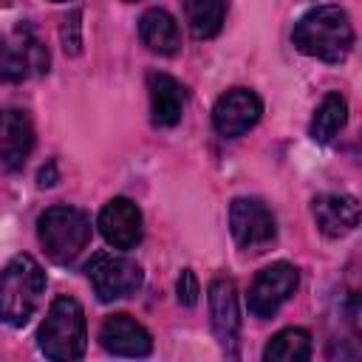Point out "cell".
Here are the masks:
<instances>
[{
  "instance_id": "3957f363",
  "label": "cell",
  "mask_w": 362,
  "mask_h": 362,
  "mask_svg": "<svg viewBox=\"0 0 362 362\" xmlns=\"http://www.w3.org/2000/svg\"><path fill=\"white\" fill-rule=\"evenodd\" d=\"M85 311L79 300L62 294L51 303L40 331H37V345L48 359L68 362L79 359L85 354Z\"/></svg>"
},
{
  "instance_id": "ba28073f",
  "label": "cell",
  "mask_w": 362,
  "mask_h": 362,
  "mask_svg": "<svg viewBox=\"0 0 362 362\" xmlns=\"http://www.w3.org/2000/svg\"><path fill=\"white\" fill-rule=\"evenodd\" d=\"M300 283V274L291 263L280 260L266 266L263 272H257V277L249 286V311L257 320H269L280 311V305L294 294Z\"/></svg>"
},
{
  "instance_id": "603a6c76",
  "label": "cell",
  "mask_w": 362,
  "mask_h": 362,
  "mask_svg": "<svg viewBox=\"0 0 362 362\" xmlns=\"http://www.w3.org/2000/svg\"><path fill=\"white\" fill-rule=\"evenodd\" d=\"M127 3H136V0H127Z\"/></svg>"
},
{
  "instance_id": "5b68a950",
  "label": "cell",
  "mask_w": 362,
  "mask_h": 362,
  "mask_svg": "<svg viewBox=\"0 0 362 362\" xmlns=\"http://www.w3.org/2000/svg\"><path fill=\"white\" fill-rule=\"evenodd\" d=\"M85 274L102 303H113L122 297H130L141 288L144 272L141 266L127 257V255H113V252H99L88 260Z\"/></svg>"
},
{
  "instance_id": "8992f818",
  "label": "cell",
  "mask_w": 362,
  "mask_h": 362,
  "mask_svg": "<svg viewBox=\"0 0 362 362\" xmlns=\"http://www.w3.org/2000/svg\"><path fill=\"white\" fill-rule=\"evenodd\" d=\"M48 62V48L37 40L28 25L20 23L17 28L0 37V79L20 82L31 74H45Z\"/></svg>"
},
{
  "instance_id": "e0dca14e",
  "label": "cell",
  "mask_w": 362,
  "mask_h": 362,
  "mask_svg": "<svg viewBox=\"0 0 362 362\" xmlns=\"http://www.w3.org/2000/svg\"><path fill=\"white\" fill-rule=\"evenodd\" d=\"M348 122V102L339 96V93H325L322 102L317 105L314 116H311V124H308V133L314 141L320 144H328L339 136V130L345 127Z\"/></svg>"
},
{
  "instance_id": "44dd1931",
  "label": "cell",
  "mask_w": 362,
  "mask_h": 362,
  "mask_svg": "<svg viewBox=\"0 0 362 362\" xmlns=\"http://www.w3.org/2000/svg\"><path fill=\"white\" fill-rule=\"evenodd\" d=\"M175 291H178V303H181V305H195V303H198L201 286H198V277H195L192 269H184V272L178 274Z\"/></svg>"
},
{
  "instance_id": "8fae6325",
  "label": "cell",
  "mask_w": 362,
  "mask_h": 362,
  "mask_svg": "<svg viewBox=\"0 0 362 362\" xmlns=\"http://www.w3.org/2000/svg\"><path fill=\"white\" fill-rule=\"evenodd\" d=\"M99 232L113 249H133L144 235L141 209L130 198H110L99 212Z\"/></svg>"
},
{
  "instance_id": "d6986e66",
  "label": "cell",
  "mask_w": 362,
  "mask_h": 362,
  "mask_svg": "<svg viewBox=\"0 0 362 362\" xmlns=\"http://www.w3.org/2000/svg\"><path fill=\"white\" fill-rule=\"evenodd\" d=\"M311 356V334L305 328H283L263 351L266 362H303Z\"/></svg>"
},
{
  "instance_id": "30bf717a",
  "label": "cell",
  "mask_w": 362,
  "mask_h": 362,
  "mask_svg": "<svg viewBox=\"0 0 362 362\" xmlns=\"http://www.w3.org/2000/svg\"><path fill=\"white\" fill-rule=\"evenodd\" d=\"M209 317L212 331L221 348L229 356H238V334H240V308H238V288L229 277H215L209 283Z\"/></svg>"
},
{
  "instance_id": "9c48e42d",
  "label": "cell",
  "mask_w": 362,
  "mask_h": 362,
  "mask_svg": "<svg viewBox=\"0 0 362 362\" xmlns=\"http://www.w3.org/2000/svg\"><path fill=\"white\" fill-rule=\"evenodd\" d=\"M260 113H263V102L255 90L232 88L223 96H218L212 107V124L223 139H238L260 122Z\"/></svg>"
},
{
  "instance_id": "6da1fadb",
  "label": "cell",
  "mask_w": 362,
  "mask_h": 362,
  "mask_svg": "<svg viewBox=\"0 0 362 362\" xmlns=\"http://www.w3.org/2000/svg\"><path fill=\"white\" fill-rule=\"evenodd\" d=\"M294 45L322 62H342L354 48V25L345 8L317 6L303 14L291 31Z\"/></svg>"
},
{
  "instance_id": "277c9868",
  "label": "cell",
  "mask_w": 362,
  "mask_h": 362,
  "mask_svg": "<svg viewBox=\"0 0 362 362\" xmlns=\"http://www.w3.org/2000/svg\"><path fill=\"white\" fill-rule=\"evenodd\" d=\"M37 238L54 263H74L90 243V221L76 206H48L37 221Z\"/></svg>"
},
{
  "instance_id": "7a4b0ae2",
  "label": "cell",
  "mask_w": 362,
  "mask_h": 362,
  "mask_svg": "<svg viewBox=\"0 0 362 362\" xmlns=\"http://www.w3.org/2000/svg\"><path fill=\"white\" fill-rule=\"evenodd\" d=\"M45 294V272L31 255L11 257L0 272V320L6 325H25Z\"/></svg>"
},
{
  "instance_id": "9a60e30c",
  "label": "cell",
  "mask_w": 362,
  "mask_h": 362,
  "mask_svg": "<svg viewBox=\"0 0 362 362\" xmlns=\"http://www.w3.org/2000/svg\"><path fill=\"white\" fill-rule=\"evenodd\" d=\"M147 93H150V119L158 127H173L181 122L187 93L178 79L170 74H147Z\"/></svg>"
},
{
  "instance_id": "52a82bcc",
  "label": "cell",
  "mask_w": 362,
  "mask_h": 362,
  "mask_svg": "<svg viewBox=\"0 0 362 362\" xmlns=\"http://www.w3.org/2000/svg\"><path fill=\"white\" fill-rule=\"evenodd\" d=\"M229 229L243 252H266L277 238L274 215L257 198H235L229 204Z\"/></svg>"
},
{
  "instance_id": "ffe728a7",
  "label": "cell",
  "mask_w": 362,
  "mask_h": 362,
  "mask_svg": "<svg viewBox=\"0 0 362 362\" xmlns=\"http://www.w3.org/2000/svg\"><path fill=\"white\" fill-rule=\"evenodd\" d=\"M82 23H79V11H71L65 20H62V28H59V37H62V48L68 54H79L82 48Z\"/></svg>"
},
{
  "instance_id": "4fadbf2b",
  "label": "cell",
  "mask_w": 362,
  "mask_h": 362,
  "mask_svg": "<svg viewBox=\"0 0 362 362\" xmlns=\"http://www.w3.org/2000/svg\"><path fill=\"white\" fill-rule=\"evenodd\" d=\"M99 339L105 351L116 356H147L153 351V339L147 328L127 314H110L99 328Z\"/></svg>"
},
{
  "instance_id": "5bb4252c",
  "label": "cell",
  "mask_w": 362,
  "mask_h": 362,
  "mask_svg": "<svg viewBox=\"0 0 362 362\" xmlns=\"http://www.w3.org/2000/svg\"><path fill=\"white\" fill-rule=\"evenodd\" d=\"M311 212L320 232L328 238H345L359 226V201L354 195H320Z\"/></svg>"
},
{
  "instance_id": "2e32d148",
  "label": "cell",
  "mask_w": 362,
  "mask_h": 362,
  "mask_svg": "<svg viewBox=\"0 0 362 362\" xmlns=\"http://www.w3.org/2000/svg\"><path fill=\"white\" fill-rule=\"evenodd\" d=\"M139 37H141V42H144L153 54H158V57H173V54H178V48H181L178 23H175V17H173L170 11H164V8H150V11L141 14V20H139Z\"/></svg>"
},
{
  "instance_id": "ac0fdd59",
  "label": "cell",
  "mask_w": 362,
  "mask_h": 362,
  "mask_svg": "<svg viewBox=\"0 0 362 362\" xmlns=\"http://www.w3.org/2000/svg\"><path fill=\"white\" fill-rule=\"evenodd\" d=\"M187 28L195 40H209L221 31L226 17V0H181Z\"/></svg>"
},
{
  "instance_id": "7c38bea8",
  "label": "cell",
  "mask_w": 362,
  "mask_h": 362,
  "mask_svg": "<svg viewBox=\"0 0 362 362\" xmlns=\"http://www.w3.org/2000/svg\"><path fill=\"white\" fill-rule=\"evenodd\" d=\"M34 150V124L23 107L0 110V161L6 170H20Z\"/></svg>"
},
{
  "instance_id": "7402d4cb",
  "label": "cell",
  "mask_w": 362,
  "mask_h": 362,
  "mask_svg": "<svg viewBox=\"0 0 362 362\" xmlns=\"http://www.w3.org/2000/svg\"><path fill=\"white\" fill-rule=\"evenodd\" d=\"M54 178H57L54 164H48V170H45V167L40 170V187H51V184H54Z\"/></svg>"
}]
</instances>
